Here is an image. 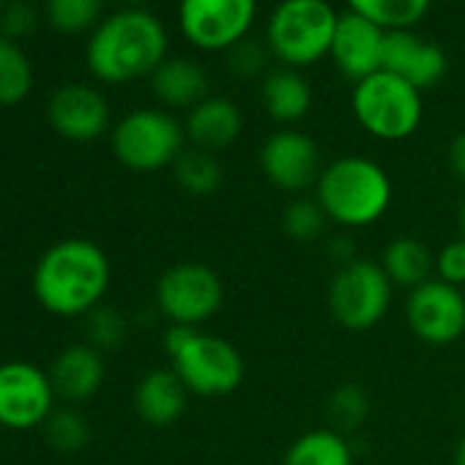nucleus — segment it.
I'll return each instance as SVG.
<instances>
[{
	"label": "nucleus",
	"instance_id": "20e7f679",
	"mask_svg": "<svg viewBox=\"0 0 465 465\" xmlns=\"http://www.w3.org/2000/svg\"><path fill=\"white\" fill-rule=\"evenodd\" d=\"M162 345L189 394L227 397L244 383L247 364L242 351L216 334L194 326H167Z\"/></svg>",
	"mask_w": 465,
	"mask_h": 465
},
{
	"label": "nucleus",
	"instance_id": "bb28decb",
	"mask_svg": "<svg viewBox=\"0 0 465 465\" xmlns=\"http://www.w3.org/2000/svg\"><path fill=\"white\" fill-rule=\"evenodd\" d=\"M42 430H45V438H47L50 449H55L61 454H77L91 440L88 419L77 408H72V405L55 408Z\"/></svg>",
	"mask_w": 465,
	"mask_h": 465
},
{
	"label": "nucleus",
	"instance_id": "f8f14e48",
	"mask_svg": "<svg viewBox=\"0 0 465 465\" xmlns=\"http://www.w3.org/2000/svg\"><path fill=\"white\" fill-rule=\"evenodd\" d=\"M405 321L427 345H451L465 334V293L443 280H427L408 291Z\"/></svg>",
	"mask_w": 465,
	"mask_h": 465
},
{
	"label": "nucleus",
	"instance_id": "0eeeda50",
	"mask_svg": "<svg viewBox=\"0 0 465 465\" xmlns=\"http://www.w3.org/2000/svg\"><path fill=\"white\" fill-rule=\"evenodd\" d=\"M394 285L383 266L367 258H356L340 266L329 282V310L334 321L348 331L375 329L391 310Z\"/></svg>",
	"mask_w": 465,
	"mask_h": 465
},
{
	"label": "nucleus",
	"instance_id": "f3484780",
	"mask_svg": "<svg viewBox=\"0 0 465 465\" xmlns=\"http://www.w3.org/2000/svg\"><path fill=\"white\" fill-rule=\"evenodd\" d=\"M383 69L424 91L446 74V55L438 45L411 31H389L383 42Z\"/></svg>",
	"mask_w": 465,
	"mask_h": 465
},
{
	"label": "nucleus",
	"instance_id": "9d476101",
	"mask_svg": "<svg viewBox=\"0 0 465 465\" xmlns=\"http://www.w3.org/2000/svg\"><path fill=\"white\" fill-rule=\"evenodd\" d=\"M55 402L47 370L23 359L0 364V430L28 432L45 427Z\"/></svg>",
	"mask_w": 465,
	"mask_h": 465
},
{
	"label": "nucleus",
	"instance_id": "5701e85b",
	"mask_svg": "<svg viewBox=\"0 0 465 465\" xmlns=\"http://www.w3.org/2000/svg\"><path fill=\"white\" fill-rule=\"evenodd\" d=\"M381 266L394 288L413 291L421 282L432 280L430 272L435 269V258L430 255L424 242H419L413 236H400V239L389 242V247L383 250Z\"/></svg>",
	"mask_w": 465,
	"mask_h": 465
},
{
	"label": "nucleus",
	"instance_id": "6e6552de",
	"mask_svg": "<svg viewBox=\"0 0 465 465\" xmlns=\"http://www.w3.org/2000/svg\"><path fill=\"white\" fill-rule=\"evenodd\" d=\"M183 124L164 110H134L113 129L115 159L134 173H156L173 167L183 153Z\"/></svg>",
	"mask_w": 465,
	"mask_h": 465
},
{
	"label": "nucleus",
	"instance_id": "72a5a7b5",
	"mask_svg": "<svg viewBox=\"0 0 465 465\" xmlns=\"http://www.w3.org/2000/svg\"><path fill=\"white\" fill-rule=\"evenodd\" d=\"M435 272H438V280H443L454 288L465 285V239L449 242L435 255Z\"/></svg>",
	"mask_w": 465,
	"mask_h": 465
},
{
	"label": "nucleus",
	"instance_id": "b1692460",
	"mask_svg": "<svg viewBox=\"0 0 465 465\" xmlns=\"http://www.w3.org/2000/svg\"><path fill=\"white\" fill-rule=\"evenodd\" d=\"M34 88V66L23 47L0 36V107H15L28 99Z\"/></svg>",
	"mask_w": 465,
	"mask_h": 465
},
{
	"label": "nucleus",
	"instance_id": "f03ea898",
	"mask_svg": "<svg viewBox=\"0 0 465 465\" xmlns=\"http://www.w3.org/2000/svg\"><path fill=\"white\" fill-rule=\"evenodd\" d=\"M85 58L91 74L102 83L118 85L151 77L167 58V34L153 15L124 9L94 31Z\"/></svg>",
	"mask_w": 465,
	"mask_h": 465
},
{
	"label": "nucleus",
	"instance_id": "c85d7f7f",
	"mask_svg": "<svg viewBox=\"0 0 465 465\" xmlns=\"http://www.w3.org/2000/svg\"><path fill=\"white\" fill-rule=\"evenodd\" d=\"M104 0H47L45 15L50 25L66 36L94 28L102 17Z\"/></svg>",
	"mask_w": 465,
	"mask_h": 465
},
{
	"label": "nucleus",
	"instance_id": "7c9ffc66",
	"mask_svg": "<svg viewBox=\"0 0 465 465\" xmlns=\"http://www.w3.org/2000/svg\"><path fill=\"white\" fill-rule=\"evenodd\" d=\"M329 416L334 430H356L370 416V394L359 383H342L329 397Z\"/></svg>",
	"mask_w": 465,
	"mask_h": 465
},
{
	"label": "nucleus",
	"instance_id": "1a4fd4ad",
	"mask_svg": "<svg viewBox=\"0 0 465 465\" xmlns=\"http://www.w3.org/2000/svg\"><path fill=\"white\" fill-rule=\"evenodd\" d=\"M159 312L170 321V326H194L208 323L224 304V282L222 277L197 261L170 266L153 291Z\"/></svg>",
	"mask_w": 465,
	"mask_h": 465
},
{
	"label": "nucleus",
	"instance_id": "dca6fc26",
	"mask_svg": "<svg viewBox=\"0 0 465 465\" xmlns=\"http://www.w3.org/2000/svg\"><path fill=\"white\" fill-rule=\"evenodd\" d=\"M50 381L55 389V397L64 405H85L91 402L99 389L104 386V353L91 348L88 342H74L66 345L50 364Z\"/></svg>",
	"mask_w": 465,
	"mask_h": 465
},
{
	"label": "nucleus",
	"instance_id": "4c0bfd02",
	"mask_svg": "<svg viewBox=\"0 0 465 465\" xmlns=\"http://www.w3.org/2000/svg\"><path fill=\"white\" fill-rule=\"evenodd\" d=\"M457 222H460V239H465V200H462V205H460Z\"/></svg>",
	"mask_w": 465,
	"mask_h": 465
},
{
	"label": "nucleus",
	"instance_id": "a878e982",
	"mask_svg": "<svg viewBox=\"0 0 465 465\" xmlns=\"http://www.w3.org/2000/svg\"><path fill=\"white\" fill-rule=\"evenodd\" d=\"M348 6L383 31H408L427 15L430 0H348Z\"/></svg>",
	"mask_w": 465,
	"mask_h": 465
},
{
	"label": "nucleus",
	"instance_id": "2eb2a0df",
	"mask_svg": "<svg viewBox=\"0 0 465 465\" xmlns=\"http://www.w3.org/2000/svg\"><path fill=\"white\" fill-rule=\"evenodd\" d=\"M383 42H386V31L381 25L370 23L356 12H348L340 15L337 20L331 58L348 80L361 83L383 69Z\"/></svg>",
	"mask_w": 465,
	"mask_h": 465
},
{
	"label": "nucleus",
	"instance_id": "6ab92c4d",
	"mask_svg": "<svg viewBox=\"0 0 465 465\" xmlns=\"http://www.w3.org/2000/svg\"><path fill=\"white\" fill-rule=\"evenodd\" d=\"M134 411L151 427L175 424L189 402V391L183 381L173 372V367H159L145 372L134 386Z\"/></svg>",
	"mask_w": 465,
	"mask_h": 465
},
{
	"label": "nucleus",
	"instance_id": "f704fd0d",
	"mask_svg": "<svg viewBox=\"0 0 465 465\" xmlns=\"http://www.w3.org/2000/svg\"><path fill=\"white\" fill-rule=\"evenodd\" d=\"M449 164H451V173L465 183V132H460L451 145H449Z\"/></svg>",
	"mask_w": 465,
	"mask_h": 465
},
{
	"label": "nucleus",
	"instance_id": "423d86ee",
	"mask_svg": "<svg viewBox=\"0 0 465 465\" xmlns=\"http://www.w3.org/2000/svg\"><path fill=\"white\" fill-rule=\"evenodd\" d=\"M353 115L378 140H405L421 124V91L381 69L356 83Z\"/></svg>",
	"mask_w": 465,
	"mask_h": 465
},
{
	"label": "nucleus",
	"instance_id": "cd10ccee",
	"mask_svg": "<svg viewBox=\"0 0 465 465\" xmlns=\"http://www.w3.org/2000/svg\"><path fill=\"white\" fill-rule=\"evenodd\" d=\"M326 224H329V216H326L323 205L315 197H296L282 211V230H285V236L293 239V242H299V244L318 242L323 236Z\"/></svg>",
	"mask_w": 465,
	"mask_h": 465
},
{
	"label": "nucleus",
	"instance_id": "393cba45",
	"mask_svg": "<svg viewBox=\"0 0 465 465\" xmlns=\"http://www.w3.org/2000/svg\"><path fill=\"white\" fill-rule=\"evenodd\" d=\"M173 175H175V183L194 197L213 194L224 178L219 159L200 148H189V151L183 148V153L173 164Z\"/></svg>",
	"mask_w": 465,
	"mask_h": 465
},
{
	"label": "nucleus",
	"instance_id": "39448f33",
	"mask_svg": "<svg viewBox=\"0 0 465 465\" xmlns=\"http://www.w3.org/2000/svg\"><path fill=\"white\" fill-rule=\"evenodd\" d=\"M337 20L326 0H282L269 20V50L285 69L318 64L331 53Z\"/></svg>",
	"mask_w": 465,
	"mask_h": 465
},
{
	"label": "nucleus",
	"instance_id": "f257e3e1",
	"mask_svg": "<svg viewBox=\"0 0 465 465\" xmlns=\"http://www.w3.org/2000/svg\"><path fill=\"white\" fill-rule=\"evenodd\" d=\"M113 282L107 252L91 239H64L42 252L31 288L36 302L55 318H85L104 304Z\"/></svg>",
	"mask_w": 465,
	"mask_h": 465
},
{
	"label": "nucleus",
	"instance_id": "9b49d317",
	"mask_svg": "<svg viewBox=\"0 0 465 465\" xmlns=\"http://www.w3.org/2000/svg\"><path fill=\"white\" fill-rule=\"evenodd\" d=\"M255 9V0H181L178 23L186 42L216 53L236 47L242 39H247Z\"/></svg>",
	"mask_w": 465,
	"mask_h": 465
},
{
	"label": "nucleus",
	"instance_id": "4468645a",
	"mask_svg": "<svg viewBox=\"0 0 465 465\" xmlns=\"http://www.w3.org/2000/svg\"><path fill=\"white\" fill-rule=\"evenodd\" d=\"M47 121L53 132L72 143H91L110 126V104L91 85H64L47 102Z\"/></svg>",
	"mask_w": 465,
	"mask_h": 465
},
{
	"label": "nucleus",
	"instance_id": "a211bd4d",
	"mask_svg": "<svg viewBox=\"0 0 465 465\" xmlns=\"http://www.w3.org/2000/svg\"><path fill=\"white\" fill-rule=\"evenodd\" d=\"M242 129H244L242 110L222 96H205L197 107L189 110L186 124H183V132L192 148H200L208 153H216L232 145L239 140Z\"/></svg>",
	"mask_w": 465,
	"mask_h": 465
},
{
	"label": "nucleus",
	"instance_id": "e433bc0d",
	"mask_svg": "<svg viewBox=\"0 0 465 465\" xmlns=\"http://www.w3.org/2000/svg\"><path fill=\"white\" fill-rule=\"evenodd\" d=\"M454 465H465V435L454 446Z\"/></svg>",
	"mask_w": 465,
	"mask_h": 465
},
{
	"label": "nucleus",
	"instance_id": "473e14b6",
	"mask_svg": "<svg viewBox=\"0 0 465 465\" xmlns=\"http://www.w3.org/2000/svg\"><path fill=\"white\" fill-rule=\"evenodd\" d=\"M36 28V9L25 0H15V4H6L0 9V34L6 39L17 42L31 36V31Z\"/></svg>",
	"mask_w": 465,
	"mask_h": 465
},
{
	"label": "nucleus",
	"instance_id": "2f4dec72",
	"mask_svg": "<svg viewBox=\"0 0 465 465\" xmlns=\"http://www.w3.org/2000/svg\"><path fill=\"white\" fill-rule=\"evenodd\" d=\"M266 50L250 39H242L236 47L227 50V69L236 77H258L266 69Z\"/></svg>",
	"mask_w": 465,
	"mask_h": 465
},
{
	"label": "nucleus",
	"instance_id": "c756f323",
	"mask_svg": "<svg viewBox=\"0 0 465 465\" xmlns=\"http://www.w3.org/2000/svg\"><path fill=\"white\" fill-rule=\"evenodd\" d=\"M126 334H129V323L121 315V310L113 304H99L85 315V337H88L85 342L99 353L118 351L126 342Z\"/></svg>",
	"mask_w": 465,
	"mask_h": 465
},
{
	"label": "nucleus",
	"instance_id": "ddd939ff",
	"mask_svg": "<svg viewBox=\"0 0 465 465\" xmlns=\"http://www.w3.org/2000/svg\"><path fill=\"white\" fill-rule=\"evenodd\" d=\"M261 170L277 189L302 194L318 183L323 164L310 134L299 129H280L261 148Z\"/></svg>",
	"mask_w": 465,
	"mask_h": 465
},
{
	"label": "nucleus",
	"instance_id": "7ed1b4c3",
	"mask_svg": "<svg viewBox=\"0 0 465 465\" xmlns=\"http://www.w3.org/2000/svg\"><path fill=\"white\" fill-rule=\"evenodd\" d=\"M315 200L329 222L351 230L375 224L391 205V181L386 170L367 156H340L323 167L315 183Z\"/></svg>",
	"mask_w": 465,
	"mask_h": 465
},
{
	"label": "nucleus",
	"instance_id": "ea45409f",
	"mask_svg": "<svg viewBox=\"0 0 465 465\" xmlns=\"http://www.w3.org/2000/svg\"><path fill=\"white\" fill-rule=\"evenodd\" d=\"M0 9H4V6H0Z\"/></svg>",
	"mask_w": 465,
	"mask_h": 465
},
{
	"label": "nucleus",
	"instance_id": "412c9836",
	"mask_svg": "<svg viewBox=\"0 0 465 465\" xmlns=\"http://www.w3.org/2000/svg\"><path fill=\"white\" fill-rule=\"evenodd\" d=\"M263 107L280 124H296L310 113L312 88L296 69H277L263 80Z\"/></svg>",
	"mask_w": 465,
	"mask_h": 465
},
{
	"label": "nucleus",
	"instance_id": "58836bf2",
	"mask_svg": "<svg viewBox=\"0 0 465 465\" xmlns=\"http://www.w3.org/2000/svg\"><path fill=\"white\" fill-rule=\"evenodd\" d=\"M126 4H140V0H126Z\"/></svg>",
	"mask_w": 465,
	"mask_h": 465
},
{
	"label": "nucleus",
	"instance_id": "4be33fe9",
	"mask_svg": "<svg viewBox=\"0 0 465 465\" xmlns=\"http://www.w3.org/2000/svg\"><path fill=\"white\" fill-rule=\"evenodd\" d=\"M282 465H353V446L334 427L307 430L285 449Z\"/></svg>",
	"mask_w": 465,
	"mask_h": 465
},
{
	"label": "nucleus",
	"instance_id": "c9c22d12",
	"mask_svg": "<svg viewBox=\"0 0 465 465\" xmlns=\"http://www.w3.org/2000/svg\"><path fill=\"white\" fill-rule=\"evenodd\" d=\"M329 258L337 263V269L340 266H345V263H351V261H356V255H353V247H351V242L348 239H334L331 244H329Z\"/></svg>",
	"mask_w": 465,
	"mask_h": 465
},
{
	"label": "nucleus",
	"instance_id": "aec40b11",
	"mask_svg": "<svg viewBox=\"0 0 465 465\" xmlns=\"http://www.w3.org/2000/svg\"><path fill=\"white\" fill-rule=\"evenodd\" d=\"M151 91L167 107L192 110L205 99L208 80H205V72L194 61L164 58L159 69L151 74Z\"/></svg>",
	"mask_w": 465,
	"mask_h": 465
}]
</instances>
